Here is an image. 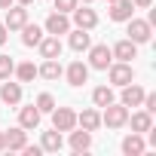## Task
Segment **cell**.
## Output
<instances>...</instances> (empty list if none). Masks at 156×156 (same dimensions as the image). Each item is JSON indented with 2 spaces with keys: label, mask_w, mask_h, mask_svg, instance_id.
I'll use <instances>...</instances> for the list:
<instances>
[{
  "label": "cell",
  "mask_w": 156,
  "mask_h": 156,
  "mask_svg": "<svg viewBox=\"0 0 156 156\" xmlns=\"http://www.w3.org/2000/svg\"><path fill=\"white\" fill-rule=\"evenodd\" d=\"M126 119H129V107L126 104H107L104 107V113H101V122L107 126V129H122L126 126Z\"/></svg>",
  "instance_id": "obj_1"
},
{
  "label": "cell",
  "mask_w": 156,
  "mask_h": 156,
  "mask_svg": "<svg viewBox=\"0 0 156 156\" xmlns=\"http://www.w3.org/2000/svg\"><path fill=\"white\" fill-rule=\"evenodd\" d=\"M110 61H113L110 46H104V43L89 46V67H95V70H107V67H110Z\"/></svg>",
  "instance_id": "obj_2"
},
{
  "label": "cell",
  "mask_w": 156,
  "mask_h": 156,
  "mask_svg": "<svg viewBox=\"0 0 156 156\" xmlns=\"http://www.w3.org/2000/svg\"><path fill=\"white\" fill-rule=\"evenodd\" d=\"M153 37V25L147 19H129V40L132 43H147Z\"/></svg>",
  "instance_id": "obj_3"
},
{
  "label": "cell",
  "mask_w": 156,
  "mask_h": 156,
  "mask_svg": "<svg viewBox=\"0 0 156 156\" xmlns=\"http://www.w3.org/2000/svg\"><path fill=\"white\" fill-rule=\"evenodd\" d=\"M107 70H110V83H113V86H126V83H132V80H135L132 61H116V64L110 61V67H107Z\"/></svg>",
  "instance_id": "obj_4"
},
{
  "label": "cell",
  "mask_w": 156,
  "mask_h": 156,
  "mask_svg": "<svg viewBox=\"0 0 156 156\" xmlns=\"http://www.w3.org/2000/svg\"><path fill=\"white\" fill-rule=\"evenodd\" d=\"M73 126H76V113H73L70 107H55V110H52V129L70 132Z\"/></svg>",
  "instance_id": "obj_5"
},
{
  "label": "cell",
  "mask_w": 156,
  "mask_h": 156,
  "mask_svg": "<svg viewBox=\"0 0 156 156\" xmlns=\"http://www.w3.org/2000/svg\"><path fill=\"white\" fill-rule=\"evenodd\" d=\"M70 31V19H67V12H52L49 19H46V34H52V37H61V34H67Z\"/></svg>",
  "instance_id": "obj_6"
},
{
  "label": "cell",
  "mask_w": 156,
  "mask_h": 156,
  "mask_svg": "<svg viewBox=\"0 0 156 156\" xmlns=\"http://www.w3.org/2000/svg\"><path fill=\"white\" fill-rule=\"evenodd\" d=\"M25 22H28V6L19 3V6H9V9H6V22H3L6 31H22Z\"/></svg>",
  "instance_id": "obj_7"
},
{
  "label": "cell",
  "mask_w": 156,
  "mask_h": 156,
  "mask_svg": "<svg viewBox=\"0 0 156 156\" xmlns=\"http://www.w3.org/2000/svg\"><path fill=\"white\" fill-rule=\"evenodd\" d=\"M40 110H37V104H28V107H19V126L28 132V129H37L40 126Z\"/></svg>",
  "instance_id": "obj_8"
},
{
  "label": "cell",
  "mask_w": 156,
  "mask_h": 156,
  "mask_svg": "<svg viewBox=\"0 0 156 156\" xmlns=\"http://www.w3.org/2000/svg\"><path fill=\"white\" fill-rule=\"evenodd\" d=\"M73 25H76V28H86V31H92V28L98 25V16H95V9H89V6H76V9H73Z\"/></svg>",
  "instance_id": "obj_9"
},
{
  "label": "cell",
  "mask_w": 156,
  "mask_h": 156,
  "mask_svg": "<svg viewBox=\"0 0 156 156\" xmlns=\"http://www.w3.org/2000/svg\"><path fill=\"white\" fill-rule=\"evenodd\" d=\"M132 12H135V3H132V0H113V3H110V19H113V22H129Z\"/></svg>",
  "instance_id": "obj_10"
},
{
  "label": "cell",
  "mask_w": 156,
  "mask_h": 156,
  "mask_svg": "<svg viewBox=\"0 0 156 156\" xmlns=\"http://www.w3.org/2000/svg\"><path fill=\"white\" fill-rule=\"evenodd\" d=\"M64 73H67V83H70V86H83V83L89 80V64H83V61H73V64H70Z\"/></svg>",
  "instance_id": "obj_11"
},
{
  "label": "cell",
  "mask_w": 156,
  "mask_h": 156,
  "mask_svg": "<svg viewBox=\"0 0 156 156\" xmlns=\"http://www.w3.org/2000/svg\"><path fill=\"white\" fill-rule=\"evenodd\" d=\"M110 52H113V58H116V61H132V58L138 55V43H132V40L126 37V40H119Z\"/></svg>",
  "instance_id": "obj_12"
},
{
  "label": "cell",
  "mask_w": 156,
  "mask_h": 156,
  "mask_svg": "<svg viewBox=\"0 0 156 156\" xmlns=\"http://www.w3.org/2000/svg\"><path fill=\"white\" fill-rule=\"evenodd\" d=\"M119 89H122V104H126V107H138V104L144 101V89H141V86L126 83V86H119Z\"/></svg>",
  "instance_id": "obj_13"
},
{
  "label": "cell",
  "mask_w": 156,
  "mask_h": 156,
  "mask_svg": "<svg viewBox=\"0 0 156 156\" xmlns=\"http://www.w3.org/2000/svg\"><path fill=\"white\" fill-rule=\"evenodd\" d=\"M126 122H132V132H150L153 129V113H147V110H141V113H132Z\"/></svg>",
  "instance_id": "obj_14"
},
{
  "label": "cell",
  "mask_w": 156,
  "mask_h": 156,
  "mask_svg": "<svg viewBox=\"0 0 156 156\" xmlns=\"http://www.w3.org/2000/svg\"><path fill=\"white\" fill-rule=\"evenodd\" d=\"M122 153H126V156H141V153H144V138H141L138 132L126 135V138H122Z\"/></svg>",
  "instance_id": "obj_15"
},
{
  "label": "cell",
  "mask_w": 156,
  "mask_h": 156,
  "mask_svg": "<svg viewBox=\"0 0 156 156\" xmlns=\"http://www.w3.org/2000/svg\"><path fill=\"white\" fill-rule=\"evenodd\" d=\"M67 34H70V49H73V52H86V49L92 46L86 28H76V31H67Z\"/></svg>",
  "instance_id": "obj_16"
},
{
  "label": "cell",
  "mask_w": 156,
  "mask_h": 156,
  "mask_svg": "<svg viewBox=\"0 0 156 156\" xmlns=\"http://www.w3.org/2000/svg\"><path fill=\"white\" fill-rule=\"evenodd\" d=\"M37 46H40V55L43 58H58L61 55V40L58 37H43Z\"/></svg>",
  "instance_id": "obj_17"
},
{
  "label": "cell",
  "mask_w": 156,
  "mask_h": 156,
  "mask_svg": "<svg viewBox=\"0 0 156 156\" xmlns=\"http://www.w3.org/2000/svg\"><path fill=\"white\" fill-rule=\"evenodd\" d=\"M64 70H61V64H58V58H46L43 61V67H37V76H43V80H58Z\"/></svg>",
  "instance_id": "obj_18"
},
{
  "label": "cell",
  "mask_w": 156,
  "mask_h": 156,
  "mask_svg": "<svg viewBox=\"0 0 156 156\" xmlns=\"http://www.w3.org/2000/svg\"><path fill=\"white\" fill-rule=\"evenodd\" d=\"M0 98H3L6 104H19V101H22V86L3 80V86H0Z\"/></svg>",
  "instance_id": "obj_19"
},
{
  "label": "cell",
  "mask_w": 156,
  "mask_h": 156,
  "mask_svg": "<svg viewBox=\"0 0 156 156\" xmlns=\"http://www.w3.org/2000/svg\"><path fill=\"white\" fill-rule=\"evenodd\" d=\"M40 147H43V150H49V153H58V150L64 147V141H61V132H58V129H52V132H43V141H40Z\"/></svg>",
  "instance_id": "obj_20"
},
{
  "label": "cell",
  "mask_w": 156,
  "mask_h": 156,
  "mask_svg": "<svg viewBox=\"0 0 156 156\" xmlns=\"http://www.w3.org/2000/svg\"><path fill=\"white\" fill-rule=\"evenodd\" d=\"M76 122H80L86 132H95L101 126V113L98 110H83V113H76Z\"/></svg>",
  "instance_id": "obj_21"
},
{
  "label": "cell",
  "mask_w": 156,
  "mask_h": 156,
  "mask_svg": "<svg viewBox=\"0 0 156 156\" xmlns=\"http://www.w3.org/2000/svg\"><path fill=\"white\" fill-rule=\"evenodd\" d=\"M25 144H28V135H25L22 126H16V129L6 132V147H9V150H22Z\"/></svg>",
  "instance_id": "obj_22"
},
{
  "label": "cell",
  "mask_w": 156,
  "mask_h": 156,
  "mask_svg": "<svg viewBox=\"0 0 156 156\" xmlns=\"http://www.w3.org/2000/svg\"><path fill=\"white\" fill-rule=\"evenodd\" d=\"M70 147L76 150V153H83V150H89L92 147V132H70Z\"/></svg>",
  "instance_id": "obj_23"
},
{
  "label": "cell",
  "mask_w": 156,
  "mask_h": 156,
  "mask_svg": "<svg viewBox=\"0 0 156 156\" xmlns=\"http://www.w3.org/2000/svg\"><path fill=\"white\" fill-rule=\"evenodd\" d=\"M40 40H43V31H40L37 25H28V22H25V28H22V43H25V46H37Z\"/></svg>",
  "instance_id": "obj_24"
},
{
  "label": "cell",
  "mask_w": 156,
  "mask_h": 156,
  "mask_svg": "<svg viewBox=\"0 0 156 156\" xmlns=\"http://www.w3.org/2000/svg\"><path fill=\"white\" fill-rule=\"evenodd\" d=\"M92 101H95V107H107V104L113 101V89H110V86H98V89L92 92Z\"/></svg>",
  "instance_id": "obj_25"
},
{
  "label": "cell",
  "mask_w": 156,
  "mask_h": 156,
  "mask_svg": "<svg viewBox=\"0 0 156 156\" xmlns=\"http://www.w3.org/2000/svg\"><path fill=\"white\" fill-rule=\"evenodd\" d=\"M16 76H19V80L22 83H31L34 80V76H37V67L31 64V61H25V64H16V70H12Z\"/></svg>",
  "instance_id": "obj_26"
},
{
  "label": "cell",
  "mask_w": 156,
  "mask_h": 156,
  "mask_svg": "<svg viewBox=\"0 0 156 156\" xmlns=\"http://www.w3.org/2000/svg\"><path fill=\"white\" fill-rule=\"evenodd\" d=\"M37 110H40V113H52V110H55V98H52L49 92L37 95Z\"/></svg>",
  "instance_id": "obj_27"
},
{
  "label": "cell",
  "mask_w": 156,
  "mask_h": 156,
  "mask_svg": "<svg viewBox=\"0 0 156 156\" xmlns=\"http://www.w3.org/2000/svg\"><path fill=\"white\" fill-rule=\"evenodd\" d=\"M12 70H16V61L9 55H0V80H9Z\"/></svg>",
  "instance_id": "obj_28"
},
{
  "label": "cell",
  "mask_w": 156,
  "mask_h": 156,
  "mask_svg": "<svg viewBox=\"0 0 156 156\" xmlns=\"http://www.w3.org/2000/svg\"><path fill=\"white\" fill-rule=\"evenodd\" d=\"M52 3H55L58 12H73L76 6H80V0H52Z\"/></svg>",
  "instance_id": "obj_29"
},
{
  "label": "cell",
  "mask_w": 156,
  "mask_h": 156,
  "mask_svg": "<svg viewBox=\"0 0 156 156\" xmlns=\"http://www.w3.org/2000/svg\"><path fill=\"white\" fill-rule=\"evenodd\" d=\"M22 153H28V156H40V153H43V147H28V144H25V147H22Z\"/></svg>",
  "instance_id": "obj_30"
},
{
  "label": "cell",
  "mask_w": 156,
  "mask_h": 156,
  "mask_svg": "<svg viewBox=\"0 0 156 156\" xmlns=\"http://www.w3.org/2000/svg\"><path fill=\"white\" fill-rule=\"evenodd\" d=\"M132 3H135V6H138V9H147V6H150V3H153V0H132Z\"/></svg>",
  "instance_id": "obj_31"
},
{
  "label": "cell",
  "mask_w": 156,
  "mask_h": 156,
  "mask_svg": "<svg viewBox=\"0 0 156 156\" xmlns=\"http://www.w3.org/2000/svg\"><path fill=\"white\" fill-rule=\"evenodd\" d=\"M6 43V25H0V46Z\"/></svg>",
  "instance_id": "obj_32"
},
{
  "label": "cell",
  "mask_w": 156,
  "mask_h": 156,
  "mask_svg": "<svg viewBox=\"0 0 156 156\" xmlns=\"http://www.w3.org/2000/svg\"><path fill=\"white\" fill-rule=\"evenodd\" d=\"M12 3H16V0H0V9H9Z\"/></svg>",
  "instance_id": "obj_33"
},
{
  "label": "cell",
  "mask_w": 156,
  "mask_h": 156,
  "mask_svg": "<svg viewBox=\"0 0 156 156\" xmlns=\"http://www.w3.org/2000/svg\"><path fill=\"white\" fill-rule=\"evenodd\" d=\"M0 150H6V135L0 132Z\"/></svg>",
  "instance_id": "obj_34"
},
{
  "label": "cell",
  "mask_w": 156,
  "mask_h": 156,
  "mask_svg": "<svg viewBox=\"0 0 156 156\" xmlns=\"http://www.w3.org/2000/svg\"><path fill=\"white\" fill-rule=\"evenodd\" d=\"M16 3H22V6H31V3H34V0H16Z\"/></svg>",
  "instance_id": "obj_35"
},
{
  "label": "cell",
  "mask_w": 156,
  "mask_h": 156,
  "mask_svg": "<svg viewBox=\"0 0 156 156\" xmlns=\"http://www.w3.org/2000/svg\"><path fill=\"white\" fill-rule=\"evenodd\" d=\"M83 3H92V0H83Z\"/></svg>",
  "instance_id": "obj_36"
},
{
  "label": "cell",
  "mask_w": 156,
  "mask_h": 156,
  "mask_svg": "<svg viewBox=\"0 0 156 156\" xmlns=\"http://www.w3.org/2000/svg\"><path fill=\"white\" fill-rule=\"evenodd\" d=\"M107 3H113V0H107Z\"/></svg>",
  "instance_id": "obj_37"
}]
</instances>
